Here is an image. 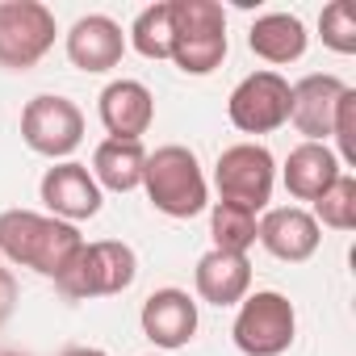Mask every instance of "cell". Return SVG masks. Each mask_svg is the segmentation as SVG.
Returning a JSON list of instances; mask_svg holds the SVG:
<instances>
[{"mask_svg":"<svg viewBox=\"0 0 356 356\" xmlns=\"http://www.w3.org/2000/svg\"><path fill=\"white\" fill-rule=\"evenodd\" d=\"M97 113H101V126L109 130V138L138 143L155 122V97L138 80H113L97 97Z\"/></svg>","mask_w":356,"mask_h":356,"instance_id":"obj_12","label":"cell"},{"mask_svg":"<svg viewBox=\"0 0 356 356\" xmlns=\"http://www.w3.org/2000/svg\"><path fill=\"white\" fill-rule=\"evenodd\" d=\"M143 189H147L151 206L168 218H197L210 206V185L202 176V163L181 143H168L155 155H147Z\"/></svg>","mask_w":356,"mask_h":356,"instance_id":"obj_2","label":"cell"},{"mask_svg":"<svg viewBox=\"0 0 356 356\" xmlns=\"http://www.w3.org/2000/svg\"><path fill=\"white\" fill-rule=\"evenodd\" d=\"M293 331H298L293 302L285 293H277V289H260V293L243 298L239 314H235V327H231L239 352H248V356H281V352H289Z\"/></svg>","mask_w":356,"mask_h":356,"instance_id":"obj_6","label":"cell"},{"mask_svg":"<svg viewBox=\"0 0 356 356\" xmlns=\"http://www.w3.org/2000/svg\"><path fill=\"white\" fill-rule=\"evenodd\" d=\"M63 356H109V352H101V348H67Z\"/></svg>","mask_w":356,"mask_h":356,"instance_id":"obj_26","label":"cell"},{"mask_svg":"<svg viewBox=\"0 0 356 356\" xmlns=\"http://www.w3.org/2000/svg\"><path fill=\"white\" fill-rule=\"evenodd\" d=\"M143 168H147V151L143 143H126V138H105L92 151V181L101 189L113 193H130L143 185Z\"/></svg>","mask_w":356,"mask_h":356,"instance_id":"obj_19","label":"cell"},{"mask_svg":"<svg viewBox=\"0 0 356 356\" xmlns=\"http://www.w3.org/2000/svg\"><path fill=\"white\" fill-rule=\"evenodd\" d=\"M314 222L331 227V231H352L356 227V176L339 172L335 185L314 202Z\"/></svg>","mask_w":356,"mask_h":356,"instance_id":"obj_22","label":"cell"},{"mask_svg":"<svg viewBox=\"0 0 356 356\" xmlns=\"http://www.w3.org/2000/svg\"><path fill=\"white\" fill-rule=\"evenodd\" d=\"M343 92H348V84L339 76H323V72L289 84V97H293L289 122L298 126V134H306V143H323L331 134V118H335V105Z\"/></svg>","mask_w":356,"mask_h":356,"instance_id":"obj_14","label":"cell"},{"mask_svg":"<svg viewBox=\"0 0 356 356\" xmlns=\"http://www.w3.org/2000/svg\"><path fill=\"white\" fill-rule=\"evenodd\" d=\"M5 356H22V352H5Z\"/></svg>","mask_w":356,"mask_h":356,"instance_id":"obj_27","label":"cell"},{"mask_svg":"<svg viewBox=\"0 0 356 356\" xmlns=\"http://www.w3.org/2000/svg\"><path fill=\"white\" fill-rule=\"evenodd\" d=\"M55 13L42 0H0V67H34L55 47Z\"/></svg>","mask_w":356,"mask_h":356,"instance_id":"obj_7","label":"cell"},{"mask_svg":"<svg viewBox=\"0 0 356 356\" xmlns=\"http://www.w3.org/2000/svg\"><path fill=\"white\" fill-rule=\"evenodd\" d=\"M130 42L143 59H168L172 55V5L159 0V5H147L134 26H130Z\"/></svg>","mask_w":356,"mask_h":356,"instance_id":"obj_20","label":"cell"},{"mask_svg":"<svg viewBox=\"0 0 356 356\" xmlns=\"http://www.w3.org/2000/svg\"><path fill=\"white\" fill-rule=\"evenodd\" d=\"M210 235H214V248H218V252L248 256V248L256 243V214L218 202L214 214H210Z\"/></svg>","mask_w":356,"mask_h":356,"instance_id":"obj_21","label":"cell"},{"mask_svg":"<svg viewBox=\"0 0 356 356\" xmlns=\"http://www.w3.org/2000/svg\"><path fill=\"white\" fill-rule=\"evenodd\" d=\"M339 176V159L327 143H302L285 159V189L298 202H318Z\"/></svg>","mask_w":356,"mask_h":356,"instance_id":"obj_17","label":"cell"},{"mask_svg":"<svg viewBox=\"0 0 356 356\" xmlns=\"http://www.w3.org/2000/svg\"><path fill=\"white\" fill-rule=\"evenodd\" d=\"M318 34H323V47H331L335 55H356V13L348 0H331L323 9Z\"/></svg>","mask_w":356,"mask_h":356,"instance_id":"obj_23","label":"cell"},{"mask_svg":"<svg viewBox=\"0 0 356 356\" xmlns=\"http://www.w3.org/2000/svg\"><path fill=\"white\" fill-rule=\"evenodd\" d=\"M172 5V63L185 76H210L227 59V13L218 0H168Z\"/></svg>","mask_w":356,"mask_h":356,"instance_id":"obj_3","label":"cell"},{"mask_svg":"<svg viewBox=\"0 0 356 356\" xmlns=\"http://www.w3.org/2000/svg\"><path fill=\"white\" fill-rule=\"evenodd\" d=\"M193 281H197L202 302H210V306H235V302H243L248 289H252V264H248V256L210 248V252L197 260Z\"/></svg>","mask_w":356,"mask_h":356,"instance_id":"obj_16","label":"cell"},{"mask_svg":"<svg viewBox=\"0 0 356 356\" xmlns=\"http://www.w3.org/2000/svg\"><path fill=\"white\" fill-rule=\"evenodd\" d=\"M80 231L72 222H59L51 214L34 210H5L0 214V252L13 264L34 268L42 277H59L67 260L80 252Z\"/></svg>","mask_w":356,"mask_h":356,"instance_id":"obj_1","label":"cell"},{"mask_svg":"<svg viewBox=\"0 0 356 356\" xmlns=\"http://www.w3.org/2000/svg\"><path fill=\"white\" fill-rule=\"evenodd\" d=\"M306 26L293 17V13H264L256 17V26L248 30V47L264 59V63H298L306 55Z\"/></svg>","mask_w":356,"mask_h":356,"instance_id":"obj_18","label":"cell"},{"mask_svg":"<svg viewBox=\"0 0 356 356\" xmlns=\"http://www.w3.org/2000/svg\"><path fill=\"white\" fill-rule=\"evenodd\" d=\"M13 306H17V277H13L9 268H0V327L9 323Z\"/></svg>","mask_w":356,"mask_h":356,"instance_id":"obj_25","label":"cell"},{"mask_svg":"<svg viewBox=\"0 0 356 356\" xmlns=\"http://www.w3.org/2000/svg\"><path fill=\"white\" fill-rule=\"evenodd\" d=\"M256 239L277 256V260H289V264H302L318 252L323 243V231L314 222V214H306L302 206H281V210H268L264 222H256Z\"/></svg>","mask_w":356,"mask_h":356,"instance_id":"obj_15","label":"cell"},{"mask_svg":"<svg viewBox=\"0 0 356 356\" xmlns=\"http://www.w3.org/2000/svg\"><path fill=\"white\" fill-rule=\"evenodd\" d=\"M273 181H277V163L268 155V147L260 143H235L218 155L214 163V185H218V202L239 206L248 214H260L273 197Z\"/></svg>","mask_w":356,"mask_h":356,"instance_id":"obj_5","label":"cell"},{"mask_svg":"<svg viewBox=\"0 0 356 356\" xmlns=\"http://www.w3.org/2000/svg\"><path fill=\"white\" fill-rule=\"evenodd\" d=\"M331 138L339 143V155L343 163L356 168V88H348L335 105V118H331Z\"/></svg>","mask_w":356,"mask_h":356,"instance_id":"obj_24","label":"cell"},{"mask_svg":"<svg viewBox=\"0 0 356 356\" xmlns=\"http://www.w3.org/2000/svg\"><path fill=\"white\" fill-rule=\"evenodd\" d=\"M289 80L277 76V72H252L235 84L231 101H227V113L235 122V130L243 134H273L289 122Z\"/></svg>","mask_w":356,"mask_h":356,"instance_id":"obj_8","label":"cell"},{"mask_svg":"<svg viewBox=\"0 0 356 356\" xmlns=\"http://www.w3.org/2000/svg\"><path fill=\"white\" fill-rule=\"evenodd\" d=\"M143 335L155 343V348H185L193 335H197V302L185 293V289H155L147 302H143Z\"/></svg>","mask_w":356,"mask_h":356,"instance_id":"obj_11","label":"cell"},{"mask_svg":"<svg viewBox=\"0 0 356 356\" xmlns=\"http://www.w3.org/2000/svg\"><path fill=\"white\" fill-rule=\"evenodd\" d=\"M22 138L47 159H67L84 143V113L67 97H34L22 109Z\"/></svg>","mask_w":356,"mask_h":356,"instance_id":"obj_9","label":"cell"},{"mask_svg":"<svg viewBox=\"0 0 356 356\" xmlns=\"http://www.w3.org/2000/svg\"><path fill=\"white\" fill-rule=\"evenodd\" d=\"M138 277V256L134 248L118 243V239H101V243H80V252L67 260V268L55 277V285L67 298H109L130 289Z\"/></svg>","mask_w":356,"mask_h":356,"instance_id":"obj_4","label":"cell"},{"mask_svg":"<svg viewBox=\"0 0 356 356\" xmlns=\"http://www.w3.org/2000/svg\"><path fill=\"white\" fill-rule=\"evenodd\" d=\"M42 202L51 210V218L59 222H84V218H97L101 214V185L92 181V172L76 159H63L55 168H47L42 176Z\"/></svg>","mask_w":356,"mask_h":356,"instance_id":"obj_10","label":"cell"},{"mask_svg":"<svg viewBox=\"0 0 356 356\" xmlns=\"http://www.w3.org/2000/svg\"><path fill=\"white\" fill-rule=\"evenodd\" d=\"M122 55H126V34L105 13H88L67 30V59L80 72H92V76L109 72L122 63Z\"/></svg>","mask_w":356,"mask_h":356,"instance_id":"obj_13","label":"cell"}]
</instances>
